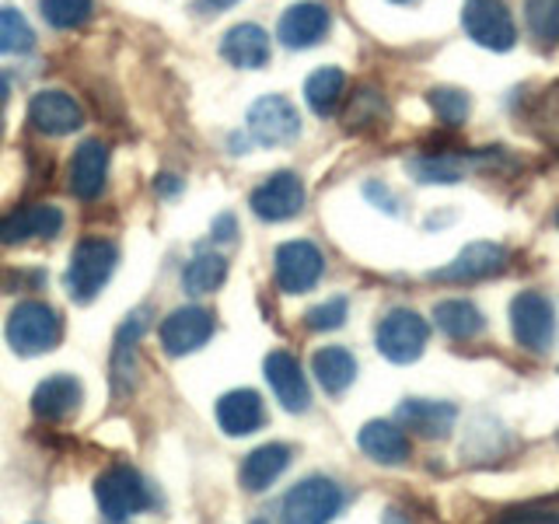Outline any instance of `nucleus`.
<instances>
[{
	"label": "nucleus",
	"instance_id": "f257e3e1",
	"mask_svg": "<svg viewBox=\"0 0 559 524\" xmlns=\"http://www.w3.org/2000/svg\"><path fill=\"white\" fill-rule=\"evenodd\" d=\"M63 340L60 311L46 301H17L8 314V346L17 357H39Z\"/></svg>",
	"mask_w": 559,
	"mask_h": 524
},
{
	"label": "nucleus",
	"instance_id": "f03ea898",
	"mask_svg": "<svg viewBox=\"0 0 559 524\" xmlns=\"http://www.w3.org/2000/svg\"><path fill=\"white\" fill-rule=\"evenodd\" d=\"M119 249L109 238H84L74 245L70 252V266H67V294L74 297L78 305L95 301L102 287L109 284V276L116 273Z\"/></svg>",
	"mask_w": 559,
	"mask_h": 524
},
{
	"label": "nucleus",
	"instance_id": "7ed1b4c3",
	"mask_svg": "<svg viewBox=\"0 0 559 524\" xmlns=\"http://www.w3.org/2000/svg\"><path fill=\"white\" fill-rule=\"evenodd\" d=\"M95 500L105 521L122 524L154 503L147 479L130 465H112L95 479Z\"/></svg>",
	"mask_w": 559,
	"mask_h": 524
},
{
	"label": "nucleus",
	"instance_id": "20e7f679",
	"mask_svg": "<svg viewBox=\"0 0 559 524\" xmlns=\"http://www.w3.org/2000/svg\"><path fill=\"white\" fill-rule=\"evenodd\" d=\"M343 511V489L325 476H308L284 497V524H329Z\"/></svg>",
	"mask_w": 559,
	"mask_h": 524
},
{
	"label": "nucleus",
	"instance_id": "39448f33",
	"mask_svg": "<svg viewBox=\"0 0 559 524\" xmlns=\"http://www.w3.org/2000/svg\"><path fill=\"white\" fill-rule=\"evenodd\" d=\"M427 340H430L427 319H419V314L409 311V308H392L378 322V332H374L378 354L384 360H392V364H413V360H419V354L427 349Z\"/></svg>",
	"mask_w": 559,
	"mask_h": 524
},
{
	"label": "nucleus",
	"instance_id": "423d86ee",
	"mask_svg": "<svg viewBox=\"0 0 559 524\" xmlns=\"http://www.w3.org/2000/svg\"><path fill=\"white\" fill-rule=\"evenodd\" d=\"M462 25L468 32V39L483 49L507 52L518 43L514 17H511V8H507L503 0H465Z\"/></svg>",
	"mask_w": 559,
	"mask_h": 524
},
{
	"label": "nucleus",
	"instance_id": "0eeeda50",
	"mask_svg": "<svg viewBox=\"0 0 559 524\" xmlns=\"http://www.w3.org/2000/svg\"><path fill=\"white\" fill-rule=\"evenodd\" d=\"M511 329L514 340L532 349V354H546L556 340V311L552 301L538 290H524L511 301Z\"/></svg>",
	"mask_w": 559,
	"mask_h": 524
},
{
	"label": "nucleus",
	"instance_id": "6e6552de",
	"mask_svg": "<svg viewBox=\"0 0 559 524\" xmlns=\"http://www.w3.org/2000/svg\"><path fill=\"white\" fill-rule=\"evenodd\" d=\"M273 273H276V287L284 294H308L325 273V255L319 252V245H311L305 238L284 241L273 255Z\"/></svg>",
	"mask_w": 559,
	"mask_h": 524
},
{
	"label": "nucleus",
	"instance_id": "1a4fd4ad",
	"mask_svg": "<svg viewBox=\"0 0 559 524\" xmlns=\"http://www.w3.org/2000/svg\"><path fill=\"white\" fill-rule=\"evenodd\" d=\"M249 133L262 147H280L301 136V116L284 95H262L249 109Z\"/></svg>",
	"mask_w": 559,
	"mask_h": 524
},
{
	"label": "nucleus",
	"instance_id": "9d476101",
	"mask_svg": "<svg viewBox=\"0 0 559 524\" xmlns=\"http://www.w3.org/2000/svg\"><path fill=\"white\" fill-rule=\"evenodd\" d=\"M252 214L259 221H270V224H280V221H290L305 210V182L297 171H273L266 182L255 186L252 192Z\"/></svg>",
	"mask_w": 559,
	"mask_h": 524
},
{
	"label": "nucleus",
	"instance_id": "9b49d317",
	"mask_svg": "<svg viewBox=\"0 0 559 524\" xmlns=\"http://www.w3.org/2000/svg\"><path fill=\"white\" fill-rule=\"evenodd\" d=\"M157 336H162V346L168 357L197 354V349H203L210 343V336H214V314L197 305L175 308L162 322V329H157Z\"/></svg>",
	"mask_w": 559,
	"mask_h": 524
},
{
	"label": "nucleus",
	"instance_id": "f8f14e48",
	"mask_svg": "<svg viewBox=\"0 0 559 524\" xmlns=\"http://www.w3.org/2000/svg\"><path fill=\"white\" fill-rule=\"evenodd\" d=\"M262 371H266V381H270L280 406L287 413H308L311 389H308V378L294 354H287V349H273V354L262 360Z\"/></svg>",
	"mask_w": 559,
	"mask_h": 524
},
{
	"label": "nucleus",
	"instance_id": "ddd939ff",
	"mask_svg": "<svg viewBox=\"0 0 559 524\" xmlns=\"http://www.w3.org/2000/svg\"><path fill=\"white\" fill-rule=\"evenodd\" d=\"M332 25V14L319 0H301V4H290L276 25V39L287 49H311L325 39V32Z\"/></svg>",
	"mask_w": 559,
	"mask_h": 524
},
{
	"label": "nucleus",
	"instance_id": "4468645a",
	"mask_svg": "<svg viewBox=\"0 0 559 524\" xmlns=\"http://www.w3.org/2000/svg\"><path fill=\"white\" fill-rule=\"evenodd\" d=\"M28 122L46 136H67V133H74V130L84 127V109L74 102V95L49 87V92L32 95Z\"/></svg>",
	"mask_w": 559,
	"mask_h": 524
},
{
	"label": "nucleus",
	"instance_id": "2eb2a0df",
	"mask_svg": "<svg viewBox=\"0 0 559 524\" xmlns=\"http://www.w3.org/2000/svg\"><path fill=\"white\" fill-rule=\"evenodd\" d=\"M63 231V214L52 203H32L0 217V245H22L32 238H57Z\"/></svg>",
	"mask_w": 559,
	"mask_h": 524
},
{
	"label": "nucleus",
	"instance_id": "dca6fc26",
	"mask_svg": "<svg viewBox=\"0 0 559 524\" xmlns=\"http://www.w3.org/2000/svg\"><path fill=\"white\" fill-rule=\"evenodd\" d=\"M507 266V252L493 241H476V245H465V249L454 255V262L448 266L433 270V279H448V284H476V279L486 276H497Z\"/></svg>",
	"mask_w": 559,
	"mask_h": 524
},
{
	"label": "nucleus",
	"instance_id": "f3484780",
	"mask_svg": "<svg viewBox=\"0 0 559 524\" xmlns=\"http://www.w3.org/2000/svg\"><path fill=\"white\" fill-rule=\"evenodd\" d=\"M105 179H109V147L102 140H84V144L70 157L67 186L78 200H95L102 196Z\"/></svg>",
	"mask_w": 559,
	"mask_h": 524
},
{
	"label": "nucleus",
	"instance_id": "a211bd4d",
	"mask_svg": "<svg viewBox=\"0 0 559 524\" xmlns=\"http://www.w3.org/2000/svg\"><path fill=\"white\" fill-rule=\"evenodd\" d=\"M454 419H459V409L451 402H437V398H406L395 409V424L402 430H413L427 441H437V437H448Z\"/></svg>",
	"mask_w": 559,
	"mask_h": 524
},
{
	"label": "nucleus",
	"instance_id": "6ab92c4d",
	"mask_svg": "<svg viewBox=\"0 0 559 524\" xmlns=\"http://www.w3.org/2000/svg\"><path fill=\"white\" fill-rule=\"evenodd\" d=\"M84 389L74 374H49L39 381V389L32 395V413L46 419V424H60V419L74 416L81 409Z\"/></svg>",
	"mask_w": 559,
	"mask_h": 524
},
{
	"label": "nucleus",
	"instance_id": "aec40b11",
	"mask_svg": "<svg viewBox=\"0 0 559 524\" xmlns=\"http://www.w3.org/2000/svg\"><path fill=\"white\" fill-rule=\"evenodd\" d=\"M266 424V406L262 395L252 389H235L217 398V427L227 437H249Z\"/></svg>",
	"mask_w": 559,
	"mask_h": 524
},
{
	"label": "nucleus",
	"instance_id": "412c9836",
	"mask_svg": "<svg viewBox=\"0 0 559 524\" xmlns=\"http://www.w3.org/2000/svg\"><path fill=\"white\" fill-rule=\"evenodd\" d=\"M357 444L378 465H402L413 451L406 430L392 424V419H371V424H364L357 433Z\"/></svg>",
	"mask_w": 559,
	"mask_h": 524
},
{
	"label": "nucleus",
	"instance_id": "4be33fe9",
	"mask_svg": "<svg viewBox=\"0 0 559 524\" xmlns=\"http://www.w3.org/2000/svg\"><path fill=\"white\" fill-rule=\"evenodd\" d=\"M221 52H224V60L238 70H259L270 63V35H266V28L241 22L235 28H227Z\"/></svg>",
	"mask_w": 559,
	"mask_h": 524
},
{
	"label": "nucleus",
	"instance_id": "5701e85b",
	"mask_svg": "<svg viewBox=\"0 0 559 524\" xmlns=\"http://www.w3.org/2000/svg\"><path fill=\"white\" fill-rule=\"evenodd\" d=\"M290 465V448L287 444H262L255 451L245 454V462L238 468V479L249 493H262L270 489Z\"/></svg>",
	"mask_w": 559,
	"mask_h": 524
},
{
	"label": "nucleus",
	"instance_id": "b1692460",
	"mask_svg": "<svg viewBox=\"0 0 559 524\" xmlns=\"http://www.w3.org/2000/svg\"><path fill=\"white\" fill-rule=\"evenodd\" d=\"M144 314H130L122 329L116 332V346H112V389L116 395H122L127 389H133V374H136V343L144 336Z\"/></svg>",
	"mask_w": 559,
	"mask_h": 524
},
{
	"label": "nucleus",
	"instance_id": "393cba45",
	"mask_svg": "<svg viewBox=\"0 0 559 524\" xmlns=\"http://www.w3.org/2000/svg\"><path fill=\"white\" fill-rule=\"evenodd\" d=\"M311 374L319 378L329 395H343L357 378V357L346 346H322L311 357Z\"/></svg>",
	"mask_w": 559,
	"mask_h": 524
},
{
	"label": "nucleus",
	"instance_id": "a878e982",
	"mask_svg": "<svg viewBox=\"0 0 559 524\" xmlns=\"http://www.w3.org/2000/svg\"><path fill=\"white\" fill-rule=\"evenodd\" d=\"M433 325L444 332L448 340H476L479 332L486 329V319L483 311L465 301V297H448V301H441L433 308Z\"/></svg>",
	"mask_w": 559,
	"mask_h": 524
},
{
	"label": "nucleus",
	"instance_id": "bb28decb",
	"mask_svg": "<svg viewBox=\"0 0 559 524\" xmlns=\"http://www.w3.org/2000/svg\"><path fill=\"white\" fill-rule=\"evenodd\" d=\"M346 95V74L340 67H322L305 81V98H308V109L314 116H332L340 109V102Z\"/></svg>",
	"mask_w": 559,
	"mask_h": 524
},
{
	"label": "nucleus",
	"instance_id": "cd10ccee",
	"mask_svg": "<svg viewBox=\"0 0 559 524\" xmlns=\"http://www.w3.org/2000/svg\"><path fill=\"white\" fill-rule=\"evenodd\" d=\"M224 276H227V259L217 252H200L186 262L182 287H186V294L203 297V294H214L224 284Z\"/></svg>",
	"mask_w": 559,
	"mask_h": 524
},
{
	"label": "nucleus",
	"instance_id": "c85d7f7f",
	"mask_svg": "<svg viewBox=\"0 0 559 524\" xmlns=\"http://www.w3.org/2000/svg\"><path fill=\"white\" fill-rule=\"evenodd\" d=\"M524 22L538 46H559V0H524Z\"/></svg>",
	"mask_w": 559,
	"mask_h": 524
},
{
	"label": "nucleus",
	"instance_id": "c756f323",
	"mask_svg": "<svg viewBox=\"0 0 559 524\" xmlns=\"http://www.w3.org/2000/svg\"><path fill=\"white\" fill-rule=\"evenodd\" d=\"M409 175L416 182H462L465 179V162L454 154H424L409 162Z\"/></svg>",
	"mask_w": 559,
	"mask_h": 524
},
{
	"label": "nucleus",
	"instance_id": "7c9ffc66",
	"mask_svg": "<svg viewBox=\"0 0 559 524\" xmlns=\"http://www.w3.org/2000/svg\"><path fill=\"white\" fill-rule=\"evenodd\" d=\"M528 127L538 133L546 144L559 147V84H552L549 92H542L528 112Z\"/></svg>",
	"mask_w": 559,
	"mask_h": 524
},
{
	"label": "nucleus",
	"instance_id": "2f4dec72",
	"mask_svg": "<svg viewBox=\"0 0 559 524\" xmlns=\"http://www.w3.org/2000/svg\"><path fill=\"white\" fill-rule=\"evenodd\" d=\"M39 11L52 28H81L92 22L95 0H39Z\"/></svg>",
	"mask_w": 559,
	"mask_h": 524
},
{
	"label": "nucleus",
	"instance_id": "473e14b6",
	"mask_svg": "<svg viewBox=\"0 0 559 524\" xmlns=\"http://www.w3.org/2000/svg\"><path fill=\"white\" fill-rule=\"evenodd\" d=\"M35 46V32L28 25V17L14 8H0V52H28Z\"/></svg>",
	"mask_w": 559,
	"mask_h": 524
},
{
	"label": "nucleus",
	"instance_id": "72a5a7b5",
	"mask_svg": "<svg viewBox=\"0 0 559 524\" xmlns=\"http://www.w3.org/2000/svg\"><path fill=\"white\" fill-rule=\"evenodd\" d=\"M427 102L444 127H462V122L468 119V95L459 92V87H430Z\"/></svg>",
	"mask_w": 559,
	"mask_h": 524
},
{
	"label": "nucleus",
	"instance_id": "f704fd0d",
	"mask_svg": "<svg viewBox=\"0 0 559 524\" xmlns=\"http://www.w3.org/2000/svg\"><path fill=\"white\" fill-rule=\"evenodd\" d=\"M381 116H384L381 95L374 92V87H360V92L354 95V102H349V109H346V127L349 130L371 127V122H381Z\"/></svg>",
	"mask_w": 559,
	"mask_h": 524
},
{
	"label": "nucleus",
	"instance_id": "c9c22d12",
	"mask_svg": "<svg viewBox=\"0 0 559 524\" xmlns=\"http://www.w3.org/2000/svg\"><path fill=\"white\" fill-rule=\"evenodd\" d=\"M346 322V297H329V301L314 305L305 314V325L314 332H329V329H340Z\"/></svg>",
	"mask_w": 559,
	"mask_h": 524
},
{
	"label": "nucleus",
	"instance_id": "e433bc0d",
	"mask_svg": "<svg viewBox=\"0 0 559 524\" xmlns=\"http://www.w3.org/2000/svg\"><path fill=\"white\" fill-rule=\"evenodd\" d=\"M497 524H559V511H542V507H514Z\"/></svg>",
	"mask_w": 559,
	"mask_h": 524
},
{
	"label": "nucleus",
	"instance_id": "4c0bfd02",
	"mask_svg": "<svg viewBox=\"0 0 559 524\" xmlns=\"http://www.w3.org/2000/svg\"><path fill=\"white\" fill-rule=\"evenodd\" d=\"M235 238V217L231 214H221L214 221V241H231Z\"/></svg>",
	"mask_w": 559,
	"mask_h": 524
},
{
	"label": "nucleus",
	"instance_id": "58836bf2",
	"mask_svg": "<svg viewBox=\"0 0 559 524\" xmlns=\"http://www.w3.org/2000/svg\"><path fill=\"white\" fill-rule=\"evenodd\" d=\"M235 4H238V0H197V11L200 14H217V11H227Z\"/></svg>",
	"mask_w": 559,
	"mask_h": 524
},
{
	"label": "nucleus",
	"instance_id": "ea45409f",
	"mask_svg": "<svg viewBox=\"0 0 559 524\" xmlns=\"http://www.w3.org/2000/svg\"><path fill=\"white\" fill-rule=\"evenodd\" d=\"M367 196H371V200H384V210H389V214H395V196H389V192H384L378 182H371V186H367Z\"/></svg>",
	"mask_w": 559,
	"mask_h": 524
},
{
	"label": "nucleus",
	"instance_id": "a19ab883",
	"mask_svg": "<svg viewBox=\"0 0 559 524\" xmlns=\"http://www.w3.org/2000/svg\"><path fill=\"white\" fill-rule=\"evenodd\" d=\"M154 189H162V192H179V189H182V182L175 179V175H157Z\"/></svg>",
	"mask_w": 559,
	"mask_h": 524
},
{
	"label": "nucleus",
	"instance_id": "79ce46f5",
	"mask_svg": "<svg viewBox=\"0 0 559 524\" xmlns=\"http://www.w3.org/2000/svg\"><path fill=\"white\" fill-rule=\"evenodd\" d=\"M8 95H11V81L0 74V109H4V102H8Z\"/></svg>",
	"mask_w": 559,
	"mask_h": 524
},
{
	"label": "nucleus",
	"instance_id": "37998d69",
	"mask_svg": "<svg viewBox=\"0 0 559 524\" xmlns=\"http://www.w3.org/2000/svg\"><path fill=\"white\" fill-rule=\"evenodd\" d=\"M392 4H409V0H392Z\"/></svg>",
	"mask_w": 559,
	"mask_h": 524
},
{
	"label": "nucleus",
	"instance_id": "c03bdc74",
	"mask_svg": "<svg viewBox=\"0 0 559 524\" xmlns=\"http://www.w3.org/2000/svg\"><path fill=\"white\" fill-rule=\"evenodd\" d=\"M252 524H270V521H252Z\"/></svg>",
	"mask_w": 559,
	"mask_h": 524
},
{
	"label": "nucleus",
	"instance_id": "a18cd8bd",
	"mask_svg": "<svg viewBox=\"0 0 559 524\" xmlns=\"http://www.w3.org/2000/svg\"><path fill=\"white\" fill-rule=\"evenodd\" d=\"M556 224H559V210H556Z\"/></svg>",
	"mask_w": 559,
	"mask_h": 524
},
{
	"label": "nucleus",
	"instance_id": "49530a36",
	"mask_svg": "<svg viewBox=\"0 0 559 524\" xmlns=\"http://www.w3.org/2000/svg\"><path fill=\"white\" fill-rule=\"evenodd\" d=\"M35 524H39V521H35Z\"/></svg>",
	"mask_w": 559,
	"mask_h": 524
}]
</instances>
